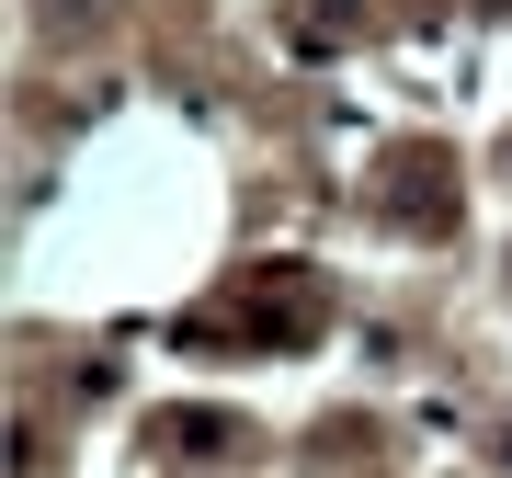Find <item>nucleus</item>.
Listing matches in <instances>:
<instances>
[{"mask_svg":"<svg viewBox=\"0 0 512 478\" xmlns=\"http://www.w3.org/2000/svg\"><path fill=\"white\" fill-rule=\"evenodd\" d=\"M160 444H171V456H228L239 422H205V410H183V422H160Z\"/></svg>","mask_w":512,"mask_h":478,"instance_id":"nucleus-1","label":"nucleus"},{"mask_svg":"<svg viewBox=\"0 0 512 478\" xmlns=\"http://www.w3.org/2000/svg\"><path fill=\"white\" fill-rule=\"evenodd\" d=\"M490 12H512V0H490Z\"/></svg>","mask_w":512,"mask_h":478,"instance_id":"nucleus-2","label":"nucleus"}]
</instances>
